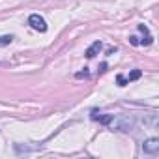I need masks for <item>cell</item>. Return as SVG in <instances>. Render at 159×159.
<instances>
[{"instance_id":"obj_1","label":"cell","mask_w":159,"mask_h":159,"mask_svg":"<svg viewBox=\"0 0 159 159\" xmlns=\"http://www.w3.org/2000/svg\"><path fill=\"white\" fill-rule=\"evenodd\" d=\"M135 125H137V120L131 114H120V116H114L112 114V118L109 122V127L111 129H114V131H125V133L127 131H133Z\"/></svg>"},{"instance_id":"obj_2","label":"cell","mask_w":159,"mask_h":159,"mask_svg":"<svg viewBox=\"0 0 159 159\" xmlns=\"http://www.w3.org/2000/svg\"><path fill=\"white\" fill-rule=\"evenodd\" d=\"M28 25H30L34 30H38V32H47V21H45L39 13H32V15L28 17Z\"/></svg>"},{"instance_id":"obj_3","label":"cell","mask_w":159,"mask_h":159,"mask_svg":"<svg viewBox=\"0 0 159 159\" xmlns=\"http://www.w3.org/2000/svg\"><path fill=\"white\" fill-rule=\"evenodd\" d=\"M142 152H144V153H148V155L157 153V152H159V139H155V137L146 139V140L142 142Z\"/></svg>"},{"instance_id":"obj_4","label":"cell","mask_w":159,"mask_h":159,"mask_svg":"<svg viewBox=\"0 0 159 159\" xmlns=\"http://www.w3.org/2000/svg\"><path fill=\"white\" fill-rule=\"evenodd\" d=\"M101 49H103V43H101L99 39H98V41H94V43L86 49V58H94V56H98Z\"/></svg>"},{"instance_id":"obj_5","label":"cell","mask_w":159,"mask_h":159,"mask_svg":"<svg viewBox=\"0 0 159 159\" xmlns=\"http://www.w3.org/2000/svg\"><path fill=\"white\" fill-rule=\"evenodd\" d=\"M137 28H139V32H142V34H144V38H142V39H139V45H152V41H153V38L150 36V32H148V28H146L144 25H139Z\"/></svg>"},{"instance_id":"obj_6","label":"cell","mask_w":159,"mask_h":159,"mask_svg":"<svg viewBox=\"0 0 159 159\" xmlns=\"http://www.w3.org/2000/svg\"><path fill=\"white\" fill-rule=\"evenodd\" d=\"M15 39V36L13 34H6V36H0V47H6V45H10L11 41Z\"/></svg>"},{"instance_id":"obj_7","label":"cell","mask_w":159,"mask_h":159,"mask_svg":"<svg viewBox=\"0 0 159 159\" xmlns=\"http://www.w3.org/2000/svg\"><path fill=\"white\" fill-rule=\"evenodd\" d=\"M140 75H142L140 69H133V71L129 73V79H127V81H129V83H131V81H137V79H140Z\"/></svg>"},{"instance_id":"obj_8","label":"cell","mask_w":159,"mask_h":159,"mask_svg":"<svg viewBox=\"0 0 159 159\" xmlns=\"http://www.w3.org/2000/svg\"><path fill=\"white\" fill-rule=\"evenodd\" d=\"M116 83H118V86H125V84H129V81H127L124 75H118V77H116Z\"/></svg>"},{"instance_id":"obj_9","label":"cell","mask_w":159,"mask_h":159,"mask_svg":"<svg viewBox=\"0 0 159 159\" xmlns=\"http://www.w3.org/2000/svg\"><path fill=\"white\" fill-rule=\"evenodd\" d=\"M129 43H131V45H139V38H137V36H131V38H129Z\"/></svg>"},{"instance_id":"obj_10","label":"cell","mask_w":159,"mask_h":159,"mask_svg":"<svg viewBox=\"0 0 159 159\" xmlns=\"http://www.w3.org/2000/svg\"><path fill=\"white\" fill-rule=\"evenodd\" d=\"M86 75H88V71H81V73H77L75 77H77V79H83V77H86Z\"/></svg>"},{"instance_id":"obj_11","label":"cell","mask_w":159,"mask_h":159,"mask_svg":"<svg viewBox=\"0 0 159 159\" xmlns=\"http://www.w3.org/2000/svg\"><path fill=\"white\" fill-rule=\"evenodd\" d=\"M99 71H101V73L107 71V64H101V66H99Z\"/></svg>"}]
</instances>
